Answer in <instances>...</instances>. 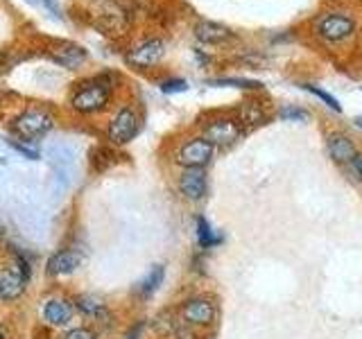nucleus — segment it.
<instances>
[{
    "label": "nucleus",
    "mask_w": 362,
    "mask_h": 339,
    "mask_svg": "<svg viewBox=\"0 0 362 339\" xmlns=\"http://www.w3.org/2000/svg\"><path fill=\"white\" fill-rule=\"evenodd\" d=\"M109 97H111V86L105 79H93V82L82 84V88L75 90L71 105L79 113H98L109 105Z\"/></svg>",
    "instance_id": "f257e3e1"
},
{
    "label": "nucleus",
    "mask_w": 362,
    "mask_h": 339,
    "mask_svg": "<svg viewBox=\"0 0 362 339\" xmlns=\"http://www.w3.org/2000/svg\"><path fill=\"white\" fill-rule=\"evenodd\" d=\"M54 127V118L45 109H28L11 122V131H16L23 138H39Z\"/></svg>",
    "instance_id": "f03ea898"
},
{
    "label": "nucleus",
    "mask_w": 362,
    "mask_h": 339,
    "mask_svg": "<svg viewBox=\"0 0 362 339\" xmlns=\"http://www.w3.org/2000/svg\"><path fill=\"white\" fill-rule=\"evenodd\" d=\"M315 32L326 41H344L356 32V20L342 11H326L315 20Z\"/></svg>",
    "instance_id": "7ed1b4c3"
},
{
    "label": "nucleus",
    "mask_w": 362,
    "mask_h": 339,
    "mask_svg": "<svg viewBox=\"0 0 362 339\" xmlns=\"http://www.w3.org/2000/svg\"><path fill=\"white\" fill-rule=\"evenodd\" d=\"M141 129V118L139 113H136L132 107H124L120 109L113 120L109 122V129H107V136L113 145H124L129 143L136 133Z\"/></svg>",
    "instance_id": "20e7f679"
},
{
    "label": "nucleus",
    "mask_w": 362,
    "mask_h": 339,
    "mask_svg": "<svg viewBox=\"0 0 362 339\" xmlns=\"http://www.w3.org/2000/svg\"><path fill=\"white\" fill-rule=\"evenodd\" d=\"M243 133V124L235 118H215L209 124H204V138L213 147H229L233 145Z\"/></svg>",
    "instance_id": "39448f33"
},
{
    "label": "nucleus",
    "mask_w": 362,
    "mask_h": 339,
    "mask_svg": "<svg viewBox=\"0 0 362 339\" xmlns=\"http://www.w3.org/2000/svg\"><path fill=\"white\" fill-rule=\"evenodd\" d=\"M213 158V145L204 138H190L179 147L177 163L184 167H204Z\"/></svg>",
    "instance_id": "423d86ee"
},
{
    "label": "nucleus",
    "mask_w": 362,
    "mask_h": 339,
    "mask_svg": "<svg viewBox=\"0 0 362 339\" xmlns=\"http://www.w3.org/2000/svg\"><path fill=\"white\" fill-rule=\"evenodd\" d=\"M163 52H165V43L161 39H145L129 50L127 64H132L134 68H152L161 61Z\"/></svg>",
    "instance_id": "0eeeda50"
},
{
    "label": "nucleus",
    "mask_w": 362,
    "mask_h": 339,
    "mask_svg": "<svg viewBox=\"0 0 362 339\" xmlns=\"http://www.w3.org/2000/svg\"><path fill=\"white\" fill-rule=\"evenodd\" d=\"M215 303L211 299H204V297H195V299H188L184 305H181V316L188 326H211L215 321Z\"/></svg>",
    "instance_id": "6e6552de"
},
{
    "label": "nucleus",
    "mask_w": 362,
    "mask_h": 339,
    "mask_svg": "<svg viewBox=\"0 0 362 339\" xmlns=\"http://www.w3.org/2000/svg\"><path fill=\"white\" fill-rule=\"evenodd\" d=\"M48 54L54 64H59L62 68H68V71H75V68H79L86 61V50L73 41L54 43L52 48H48Z\"/></svg>",
    "instance_id": "1a4fd4ad"
},
{
    "label": "nucleus",
    "mask_w": 362,
    "mask_h": 339,
    "mask_svg": "<svg viewBox=\"0 0 362 339\" xmlns=\"http://www.w3.org/2000/svg\"><path fill=\"white\" fill-rule=\"evenodd\" d=\"M206 172L204 167H184V172L179 177V190L181 195L190 201H199L206 195Z\"/></svg>",
    "instance_id": "9d476101"
},
{
    "label": "nucleus",
    "mask_w": 362,
    "mask_h": 339,
    "mask_svg": "<svg viewBox=\"0 0 362 339\" xmlns=\"http://www.w3.org/2000/svg\"><path fill=\"white\" fill-rule=\"evenodd\" d=\"M326 150L331 154V158L339 165H346L356 158L358 150H356V143L349 138L346 133L342 131H333L326 136Z\"/></svg>",
    "instance_id": "9b49d317"
},
{
    "label": "nucleus",
    "mask_w": 362,
    "mask_h": 339,
    "mask_svg": "<svg viewBox=\"0 0 362 339\" xmlns=\"http://www.w3.org/2000/svg\"><path fill=\"white\" fill-rule=\"evenodd\" d=\"M82 265V256L77 251H57L54 256H50L48 260V274L50 276H66V274H73V271Z\"/></svg>",
    "instance_id": "f8f14e48"
},
{
    "label": "nucleus",
    "mask_w": 362,
    "mask_h": 339,
    "mask_svg": "<svg viewBox=\"0 0 362 339\" xmlns=\"http://www.w3.org/2000/svg\"><path fill=\"white\" fill-rule=\"evenodd\" d=\"M23 292H25V276L21 271L0 269V299L16 301Z\"/></svg>",
    "instance_id": "ddd939ff"
},
{
    "label": "nucleus",
    "mask_w": 362,
    "mask_h": 339,
    "mask_svg": "<svg viewBox=\"0 0 362 339\" xmlns=\"http://www.w3.org/2000/svg\"><path fill=\"white\" fill-rule=\"evenodd\" d=\"M43 319L50 326H66L73 319V305L66 299H50L43 305Z\"/></svg>",
    "instance_id": "4468645a"
},
{
    "label": "nucleus",
    "mask_w": 362,
    "mask_h": 339,
    "mask_svg": "<svg viewBox=\"0 0 362 339\" xmlns=\"http://www.w3.org/2000/svg\"><path fill=\"white\" fill-rule=\"evenodd\" d=\"M195 34L204 43H222L226 39H231V30L220 25V23H213V20H202L195 28Z\"/></svg>",
    "instance_id": "2eb2a0df"
},
{
    "label": "nucleus",
    "mask_w": 362,
    "mask_h": 339,
    "mask_svg": "<svg viewBox=\"0 0 362 339\" xmlns=\"http://www.w3.org/2000/svg\"><path fill=\"white\" fill-rule=\"evenodd\" d=\"M100 28L107 30L109 34L122 32L124 28H127V14H124L118 5H107L105 11L100 14Z\"/></svg>",
    "instance_id": "dca6fc26"
},
{
    "label": "nucleus",
    "mask_w": 362,
    "mask_h": 339,
    "mask_svg": "<svg viewBox=\"0 0 362 339\" xmlns=\"http://www.w3.org/2000/svg\"><path fill=\"white\" fill-rule=\"evenodd\" d=\"M197 242L202 249H213V246H218L222 242V235L220 233H215L211 229V224L206 218H197Z\"/></svg>",
    "instance_id": "f3484780"
},
{
    "label": "nucleus",
    "mask_w": 362,
    "mask_h": 339,
    "mask_svg": "<svg viewBox=\"0 0 362 339\" xmlns=\"http://www.w3.org/2000/svg\"><path fill=\"white\" fill-rule=\"evenodd\" d=\"M163 276H165L163 265H154V267L150 269V274H147V276L141 280V285H139L141 297H152V294L158 290V285L163 282Z\"/></svg>",
    "instance_id": "a211bd4d"
},
{
    "label": "nucleus",
    "mask_w": 362,
    "mask_h": 339,
    "mask_svg": "<svg viewBox=\"0 0 362 339\" xmlns=\"http://www.w3.org/2000/svg\"><path fill=\"white\" fill-rule=\"evenodd\" d=\"M263 122H265V109L258 102H243L240 124H263Z\"/></svg>",
    "instance_id": "6ab92c4d"
},
{
    "label": "nucleus",
    "mask_w": 362,
    "mask_h": 339,
    "mask_svg": "<svg viewBox=\"0 0 362 339\" xmlns=\"http://www.w3.org/2000/svg\"><path fill=\"white\" fill-rule=\"evenodd\" d=\"M75 303H77V308L82 310L84 314H93V316L105 314V305H102L100 301H95L93 297H79Z\"/></svg>",
    "instance_id": "aec40b11"
},
{
    "label": "nucleus",
    "mask_w": 362,
    "mask_h": 339,
    "mask_svg": "<svg viewBox=\"0 0 362 339\" xmlns=\"http://www.w3.org/2000/svg\"><path fill=\"white\" fill-rule=\"evenodd\" d=\"M209 84H218V86H238V88H260V82L254 79H240V77H222V79H213Z\"/></svg>",
    "instance_id": "412c9836"
},
{
    "label": "nucleus",
    "mask_w": 362,
    "mask_h": 339,
    "mask_svg": "<svg viewBox=\"0 0 362 339\" xmlns=\"http://www.w3.org/2000/svg\"><path fill=\"white\" fill-rule=\"evenodd\" d=\"M303 88H305V90H310V93H313V95H317V97H320V100H324V102H326V105H328V107H331L333 111H337V113H339V111H342V107H339V102H337V100H335V97H333L331 93H326V90H322V88H317V86H313V84H305Z\"/></svg>",
    "instance_id": "4be33fe9"
},
{
    "label": "nucleus",
    "mask_w": 362,
    "mask_h": 339,
    "mask_svg": "<svg viewBox=\"0 0 362 339\" xmlns=\"http://www.w3.org/2000/svg\"><path fill=\"white\" fill-rule=\"evenodd\" d=\"M279 116H281L283 120H305V118H308V111L301 109V107H292V105H288V107H283V109L279 111Z\"/></svg>",
    "instance_id": "5701e85b"
},
{
    "label": "nucleus",
    "mask_w": 362,
    "mask_h": 339,
    "mask_svg": "<svg viewBox=\"0 0 362 339\" xmlns=\"http://www.w3.org/2000/svg\"><path fill=\"white\" fill-rule=\"evenodd\" d=\"M90 156H93V167H98V170H105L113 158V154L109 150H105V147H98V150L90 152Z\"/></svg>",
    "instance_id": "b1692460"
},
{
    "label": "nucleus",
    "mask_w": 362,
    "mask_h": 339,
    "mask_svg": "<svg viewBox=\"0 0 362 339\" xmlns=\"http://www.w3.org/2000/svg\"><path fill=\"white\" fill-rule=\"evenodd\" d=\"M186 88H188L186 79H165L161 84L163 93H181V90H186Z\"/></svg>",
    "instance_id": "393cba45"
},
{
    "label": "nucleus",
    "mask_w": 362,
    "mask_h": 339,
    "mask_svg": "<svg viewBox=\"0 0 362 339\" xmlns=\"http://www.w3.org/2000/svg\"><path fill=\"white\" fill-rule=\"evenodd\" d=\"M66 339H98V335L88 328H73L71 333L66 335Z\"/></svg>",
    "instance_id": "a878e982"
},
{
    "label": "nucleus",
    "mask_w": 362,
    "mask_h": 339,
    "mask_svg": "<svg viewBox=\"0 0 362 339\" xmlns=\"http://www.w3.org/2000/svg\"><path fill=\"white\" fill-rule=\"evenodd\" d=\"M349 165H351V177L356 181H362V154H356V158Z\"/></svg>",
    "instance_id": "bb28decb"
},
{
    "label": "nucleus",
    "mask_w": 362,
    "mask_h": 339,
    "mask_svg": "<svg viewBox=\"0 0 362 339\" xmlns=\"http://www.w3.org/2000/svg\"><path fill=\"white\" fill-rule=\"evenodd\" d=\"M41 5H45V7H48V9L52 11V14H54L57 18H62V14H59V7L54 5V0H41Z\"/></svg>",
    "instance_id": "cd10ccee"
},
{
    "label": "nucleus",
    "mask_w": 362,
    "mask_h": 339,
    "mask_svg": "<svg viewBox=\"0 0 362 339\" xmlns=\"http://www.w3.org/2000/svg\"><path fill=\"white\" fill-rule=\"evenodd\" d=\"M141 331H143V323H136L132 331H129V335H127V339H139V335H141Z\"/></svg>",
    "instance_id": "c85d7f7f"
},
{
    "label": "nucleus",
    "mask_w": 362,
    "mask_h": 339,
    "mask_svg": "<svg viewBox=\"0 0 362 339\" xmlns=\"http://www.w3.org/2000/svg\"><path fill=\"white\" fill-rule=\"evenodd\" d=\"M356 124H358V127L362 129V116H358V118H356Z\"/></svg>",
    "instance_id": "c756f323"
},
{
    "label": "nucleus",
    "mask_w": 362,
    "mask_h": 339,
    "mask_svg": "<svg viewBox=\"0 0 362 339\" xmlns=\"http://www.w3.org/2000/svg\"><path fill=\"white\" fill-rule=\"evenodd\" d=\"M28 3H32V5H41V0H28Z\"/></svg>",
    "instance_id": "7c9ffc66"
},
{
    "label": "nucleus",
    "mask_w": 362,
    "mask_h": 339,
    "mask_svg": "<svg viewBox=\"0 0 362 339\" xmlns=\"http://www.w3.org/2000/svg\"><path fill=\"white\" fill-rule=\"evenodd\" d=\"M0 233H3V224H0Z\"/></svg>",
    "instance_id": "2f4dec72"
},
{
    "label": "nucleus",
    "mask_w": 362,
    "mask_h": 339,
    "mask_svg": "<svg viewBox=\"0 0 362 339\" xmlns=\"http://www.w3.org/2000/svg\"><path fill=\"white\" fill-rule=\"evenodd\" d=\"M0 339H5V337H3V333H0Z\"/></svg>",
    "instance_id": "473e14b6"
}]
</instances>
